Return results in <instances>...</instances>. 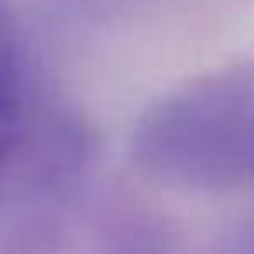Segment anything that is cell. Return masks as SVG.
Returning a JSON list of instances; mask_svg holds the SVG:
<instances>
[{"label":"cell","instance_id":"cell-2","mask_svg":"<svg viewBox=\"0 0 254 254\" xmlns=\"http://www.w3.org/2000/svg\"><path fill=\"white\" fill-rule=\"evenodd\" d=\"M24 134V42L10 0H0V182Z\"/></svg>","mask_w":254,"mask_h":254},{"label":"cell","instance_id":"cell-1","mask_svg":"<svg viewBox=\"0 0 254 254\" xmlns=\"http://www.w3.org/2000/svg\"><path fill=\"white\" fill-rule=\"evenodd\" d=\"M130 155L148 175L186 189L220 192L254 182V59L155 100L134 124Z\"/></svg>","mask_w":254,"mask_h":254},{"label":"cell","instance_id":"cell-4","mask_svg":"<svg viewBox=\"0 0 254 254\" xmlns=\"http://www.w3.org/2000/svg\"><path fill=\"white\" fill-rule=\"evenodd\" d=\"M241 254H254V237H251V241H248V248H244V251H241Z\"/></svg>","mask_w":254,"mask_h":254},{"label":"cell","instance_id":"cell-3","mask_svg":"<svg viewBox=\"0 0 254 254\" xmlns=\"http://www.w3.org/2000/svg\"><path fill=\"white\" fill-rule=\"evenodd\" d=\"M96 254H175V244L155 223H127L114 230Z\"/></svg>","mask_w":254,"mask_h":254}]
</instances>
